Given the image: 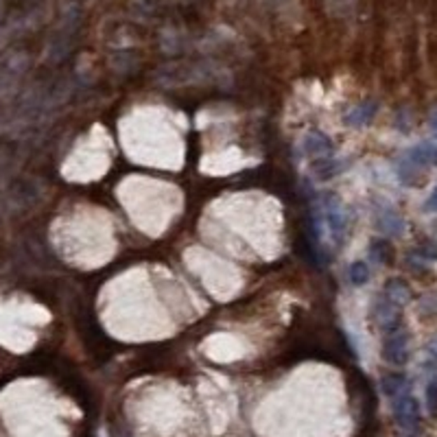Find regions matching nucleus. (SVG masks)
I'll return each mask as SVG.
<instances>
[{
    "instance_id": "10",
    "label": "nucleus",
    "mask_w": 437,
    "mask_h": 437,
    "mask_svg": "<svg viewBox=\"0 0 437 437\" xmlns=\"http://www.w3.org/2000/svg\"><path fill=\"white\" fill-rule=\"evenodd\" d=\"M311 169L317 179H333L337 173H341L345 169V164L341 160H333V158H319L313 162Z\"/></svg>"
},
{
    "instance_id": "18",
    "label": "nucleus",
    "mask_w": 437,
    "mask_h": 437,
    "mask_svg": "<svg viewBox=\"0 0 437 437\" xmlns=\"http://www.w3.org/2000/svg\"><path fill=\"white\" fill-rule=\"evenodd\" d=\"M426 210H431V212H437V186L433 188L431 197L426 199Z\"/></svg>"
},
{
    "instance_id": "17",
    "label": "nucleus",
    "mask_w": 437,
    "mask_h": 437,
    "mask_svg": "<svg viewBox=\"0 0 437 437\" xmlns=\"http://www.w3.org/2000/svg\"><path fill=\"white\" fill-rule=\"evenodd\" d=\"M420 308H422V313H431V315H435V313H437V296L424 298V302L420 304Z\"/></svg>"
},
{
    "instance_id": "19",
    "label": "nucleus",
    "mask_w": 437,
    "mask_h": 437,
    "mask_svg": "<svg viewBox=\"0 0 437 437\" xmlns=\"http://www.w3.org/2000/svg\"><path fill=\"white\" fill-rule=\"evenodd\" d=\"M429 125H431V134H433V138L437 140V107L431 112V116H429Z\"/></svg>"
},
{
    "instance_id": "8",
    "label": "nucleus",
    "mask_w": 437,
    "mask_h": 437,
    "mask_svg": "<svg viewBox=\"0 0 437 437\" xmlns=\"http://www.w3.org/2000/svg\"><path fill=\"white\" fill-rule=\"evenodd\" d=\"M407 160L415 167H437V144H415L413 149L407 151Z\"/></svg>"
},
{
    "instance_id": "13",
    "label": "nucleus",
    "mask_w": 437,
    "mask_h": 437,
    "mask_svg": "<svg viewBox=\"0 0 437 437\" xmlns=\"http://www.w3.org/2000/svg\"><path fill=\"white\" fill-rule=\"evenodd\" d=\"M348 278H350V282L354 286L368 284V280H370V267H368V263H363V261L352 263L350 269H348Z\"/></svg>"
},
{
    "instance_id": "5",
    "label": "nucleus",
    "mask_w": 437,
    "mask_h": 437,
    "mask_svg": "<svg viewBox=\"0 0 437 437\" xmlns=\"http://www.w3.org/2000/svg\"><path fill=\"white\" fill-rule=\"evenodd\" d=\"M302 151L308 158H331L333 151H335V144H333L331 136H326L319 130H313V132H308L304 136Z\"/></svg>"
},
{
    "instance_id": "7",
    "label": "nucleus",
    "mask_w": 437,
    "mask_h": 437,
    "mask_svg": "<svg viewBox=\"0 0 437 437\" xmlns=\"http://www.w3.org/2000/svg\"><path fill=\"white\" fill-rule=\"evenodd\" d=\"M376 112H378V105L376 103H372V101L359 103L352 109H348V114L343 116V123L350 125V127H366V125L372 123V118L376 116Z\"/></svg>"
},
{
    "instance_id": "21",
    "label": "nucleus",
    "mask_w": 437,
    "mask_h": 437,
    "mask_svg": "<svg viewBox=\"0 0 437 437\" xmlns=\"http://www.w3.org/2000/svg\"><path fill=\"white\" fill-rule=\"evenodd\" d=\"M435 234H437V223H435Z\"/></svg>"
},
{
    "instance_id": "9",
    "label": "nucleus",
    "mask_w": 437,
    "mask_h": 437,
    "mask_svg": "<svg viewBox=\"0 0 437 437\" xmlns=\"http://www.w3.org/2000/svg\"><path fill=\"white\" fill-rule=\"evenodd\" d=\"M385 298H387L389 302H394L396 306H407V304L413 300V291H411V286H409L405 280L391 278V280H387V284H385Z\"/></svg>"
},
{
    "instance_id": "2",
    "label": "nucleus",
    "mask_w": 437,
    "mask_h": 437,
    "mask_svg": "<svg viewBox=\"0 0 437 437\" xmlns=\"http://www.w3.org/2000/svg\"><path fill=\"white\" fill-rule=\"evenodd\" d=\"M394 417L403 431L415 433L420 426V403L409 394H400L394 403Z\"/></svg>"
},
{
    "instance_id": "14",
    "label": "nucleus",
    "mask_w": 437,
    "mask_h": 437,
    "mask_svg": "<svg viewBox=\"0 0 437 437\" xmlns=\"http://www.w3.org/2000/svg\"><path fill=\"white\" fill-rule=\"evenodd\" d=\"M370 251H372V258L380 265L389 263V258H391V245L387 241H374Z\"/></svg>"
},
{
    "instance_id": "4",
    "label": "nucleus",
    "mask_w": 437,
    "mask_h": 437,
    "mask_svg": "<svg viewBox=\"0 0 437 437\" xmlns=\"http://www.w3.org/2000/svg\"><path fill=\"white\" fill-rule=\"evenodd\" d=\"M382 359H385L389 366H405L409 361V335L407 333H391L385 341H382Z\"/></svg>"
},
{
    "instance_id": "16",
    "label": "nucleus",
    "mask_w": 437,
    "mask_h": 437,
    "mask_svg": "<svg viewBox=\"0 0 437 437\" xmlns=\"http://www.w3.org/2000/svg\"><path fill=\"white\" fill-rule=\"evenodd\" d=\"M417 256H424L429 261H437V245H433V243L420 245V247H417Z\"/></svg>"
},
{
    "instance_id": "6",
    "label": "nucleus",
    "mask_w": 437,
    "mask_h": 437,
    "mask_svg": "<svg viewBox=\"0 0 437 437\" xmlns=\"http://www.w3.org/2000/svg\"><path fill=\"white\" fill-rule=\"evenodd\" d=\"M376 228L380 232H385V234L400 236L405 232V218H403V214L396 212L394 208L385 206V208H380L376 212Z\"/></svg>"
},
{
    "instance_id": "15",
    "label": "nucleus",
    "mask_w": 437,
    "mask_h": 437,
    "mask_svg": "<svg viewBox=\"0 0 437 437\" xmlns=\"http://www.w3.org/2000/svg\"><path fill=\"white\" fill-rule=\"evenodd\" d=\"M426 409L431 415H437V380H431L426 385Z\"/></svg>"
},
{
    "instance_id": "1",
    "label": "nucleus",
    "mask_w": 437,
    "mask_h": 437,
    "mask_svg": "<svg viewBox=\"0 0 437 437\" xmlns=\"http://www.w3.org/2000/svg\"><path fill=\"white\" fill-rule=\"evenodd\" d=\"M319 216H321L324 230H328V236H331L335 243H341L345 230H348V210H345V206L335 195H326L321 199Z\"/></svg>"
},
{
    "instance_id": "12",
    "label": "nucleus",
    "mask_w": 437,
    "mask_h": 437,
    "mask_svg": "<svg viewBox=\"0 0 437 437\" xmlns=\"http://www.w3.org/2000/svg\"><path fill=\"white\" fill-rule=\"evenodd\" d=\"M417 169H420V167H415V164H411L409 160L400 162L398 164V177H400V181H403V184H407V186H417V184H420V173H417Z\"/></svg>"
},
{
    "instance_id": "11",
    "label": "nucleus",
    "mask_w": 437,
    "mask_h": 437,
    "mask_svg": "<svg viewBox=\"0 0 437 437\" xmlns=\"http://www.w3.org/2000/svg\"><path fill=\"white\" fill-rule=\"evenodd\" d=\"M405 385H407V378H405V374H400V372H391V374H385L380 378V389L389 398L403 394Z\"/></svg>"
},
{
    "instance_id": "20",
    "label": "nucleus",
    "mask_w": 437,
    "mask_h": 437,
    "mask_svg": "<svg viewBox=\"0 0 437 437\" xmlns=\"http://www.w3.org/2000/svg\"><path fill=\"white\" fill-rule=\"evenodd\" d=\"M426 354H429V359H433V361H437V337L426 345Z\"/></svg>"
},
{
    "instance_id": "3",
    "label": "nucleus",
    "mask_w": 437,
    "mask_h": 437,
    "mask_svg": "<svg viewBox=\"0 0 437 437\" xmlns=\"http://www.w3.org/2000/svg\"><path fill=\"white\" fill-rule=\"evenodd\" d=\"M372 319L376 321L380 331L391 335L400 328V319H403V315H400V306H396L394 302H389L385 296H382L372 306Z\"/></svg>"
}]
</instances>
